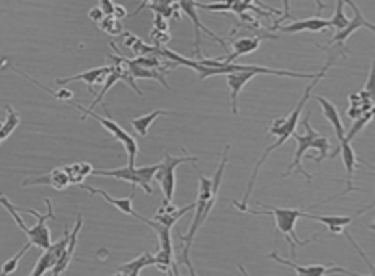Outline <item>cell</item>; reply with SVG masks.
<instances>
[{"label":"cell","instance_id":"cell-39","mask_svg":"<svg viewBox=\"0 0 375 276\" xmlns=\"http://www.w3.org/2000/svg\"><path fill=\"white\" fill-rule=\"evenodd\" d=\"M365 92L370 93V95H374V69H370V74H369V82H367V87L364 88Z\"/></svg>","mask_w":375,"mask_h":276},{"label":"cell","instance_id":"cell-10","mask_svg":"<svg viewBox=\"0 0 375 276\" xmlns=\"http://www.w3.org/2000/svg\"><path fill=\"white\" fill-rule=\"evenodd\" d=\"M180 8L181 12H185L188 18L191 20V23H193L194 27V53H196V59H201L203 56V51H201V33L204 32L206 35H209L212 38V40L219 42V45H222V48L225 49V53L229 54V46L227 42H225L222 38L217 36L214 32H211V29L206 28L203 25V21L199 20V15H198V8H196V3L191 2V0H185V2H180Z\"/></svg>","mask_w":375,"mask_h":276},{"label":"cell","instance_id":"cell-28","mask_svg":"<svg viewBox=\"0 0 375 276\" xmlns=\"http://www.w3.org/2000/svg\"><path fill=\"white\" fill-rule=\"evenodd\" d=\"M5 110H7L5 120L0 123V144L5 141V139L10 138L12 133H14L20 125V114L16 113L10 105H5Z\"/></svg>","mask_w":375,"mask_h":276},{"label":"cell","instance_id":"cell-33","mask_svg":"<svg viewBox=\"0 0 375 276\" xmlns=\"http://www.w3.org/2000/svg\"><path fill=\"white\" fill-rule=\"evenodd\" d=\"M0 205H2L3 208H5V210L8 211V214L12 216V218H14V221L16 224H18V227L21 229V231H25V229H27V226H25V221L21 219V216L18 214V208L12 205V201L10 199H8L5 195L2 193V191H0Z\"/></svg>","mask_w":375,"mask_h":276},{"label":"cell","instance_id":"cell-9","mask_svg":"<svg viewBox=\"0 0 375 276\" xmlns=\"http://www.w3.org/2000/svg\"><path fill=\"white\" fill-rule=\"evenodd\" d=\"M44 203H46V208H48V212H44V214H41V212L33 210V208L27 210V212L35 216V218L38 219V223L33 227H27L23 231V232H27L29 244L36 245V247L41 250L49 249L51 244H53V239H51V231L48 227V221L56 218V214L53 212V203H51V199L46 198Z\"/></svg>","mask_w":375,"mask_h":276},{"label":"cell","instance_id":"cell-23","mask_svg":"<svg viewBox=\"0 0 375 276\" xmlns=\"http://www.w3.org/2000/svg\"><path fill=\"white\" fill-rule=\"evenodd\" d=\"M283 33H302V32H310V33H320L325 32V29H330V21L322 18V16H312V18L305 20H294L291 25H284V27H279Z\"/></svg>","mask_w":375,"mask_h":276},{"label":"cell","instance_id":"cell-35","mask_svg":"<svg viewBox=\"0 0 375 276\" xmlns=\"http://www.w3.org/2000/svg\"><path fill=\"white\" fill-rule=\"evenodd\" d=\"M155 32H170V23L168 20H165L164 16L153 15V28Z\"/></svg>","mask_w":375,"mask_h":276},{"label":"cell","instance_id":"cell-26","mask_svg":"<svg viewBox=\"0 0 375 276\" xmlns=\"http://www.w3.org/2000/svg\"><path fill=\"white\" fill-rule=\"evenodd\" d=\"M160 116H170L168 112H165V110H153L148 114H142V116L134 118V120H131V125L134 127V131L138 133V136L140 138H146L148 134V129H151V126L159 120Z\"/></svg>","mask_w":375,"mask_h":276},{"label":"cell","instance_id":"cell-25","mask_svg":"<svg viewBox=\"0 0 375 276\" xmlns=\"http://www.w3.org/2000/svg\"><path fill=\"white\" fill-rule=\"evenodd\" d=\"M152 265H155V255L151 252H146L139 255V257L134 258V260L127 262L125 263V265L119 266L116 273H114L113 276H139L140 271Z\"/></svg>","mask_w":375,"mask_h":276},{"label":"cell","instance_id":"cell-17","mask_svg":"<svg viewBox=\"0 0 375 276\" xmlns=\"http://www.w3.org/2000/svg\"><path fill=\"white\" fill-rule=\"evenodd\" d=\"M109 72H112V66L96 67V69H90V71L82 72V74L72 75V77H59V79H56V84L61 85V87H66L67 84H72V82H83V84H87L90 93L95 95L93 87H95L96 84H105V80L108 79Z\"/></svg>","mask_w":375,"mask_h":276},{"label":"cell","instance_id":"cell-12","mask_svg":"<svg viewBox=\"0 0 375 276\" xmlns=\"http://www.w3.org/2000/svg\"><path fill=\"white\" fill-rule=\"evenodd\" d=\"M270 258H271V260L278 262V263H283V265H285V266H291V268L296 271L297 276H328V275H336V273H343V275H349V276H362V275H357V273H351L349 270L341 268V266H336V265H331V266H328V265L302 266V265H297V263H294L291 260H287V258L281 257L278 252L270 253Z\"/></svg>","mask_w":375,"mask_h":276},{"label":"cell","instance_id":"cell-22","mask_svg":"<svg viewBox=\"0 0 375 276\" xmlns=\"http://www.w3.org/2000/svg\"><path fill=\"white\" fill-rule=\"evenodd\" d=\"M264 38H276V36H246V38H238V40L232 41V48L233 51L232 53H229L227 56H225L224 59H220V61L225 62V64H230L235 61L237 58L240 56H245V54H251L255 53L259 48V45H261V41L264 40Z\"/></svg>","mask_w":375,"mask_h":276},{"label":"cell","instance_id":"cell-31","mask_svg":"<svg viewBox=\"0 0 375 276\" xmlns=\"http://www.w3.org/2000/svg\"><path fill=\"white\" fill-rule=\"evenodd\" d=\"M344 7H346V2H336L335 14L330 20H328L330 21V28L335 29V32H341V29L346 28L349 23V18L344 15Z\"/></svg>","mask_w":375,"mask_h":276},{"label":"cell","instance_id":"cell-4","mask_svg":"<svg viewBox=\"0 0 375 276\" xmlns=\"http://www.w3.org/2000/svg\"><path fill=\"white\" fill-rule=\"evenodd\" d=\"M302 126H304V129H305L304 134H299V133L292 134V138L297 141V147H296V152H294L292 164L289 165L287 170L284 172V177L291 175V173L294 172V168H297V172L302 173V175L305 177L307 181H312L313 178L304 168V165H302V159H304V155L307 154V152L315 149V151H318V155H317V159H315V162L320 164L322 160L326 159L328 152H330V149H331V141L326 138V136H323L322 133H318V131L313 129L312 125H310V113H307V116L304 118V120H302Z\"/></svg>","mask_w":375,"mask_h":276},{"label":"cell","instance_id":"cell-2","mask_svg":"<svg viewBox=\"0 0 375 276\" xmlns=\"http://www.w3.org/2000/svg\"><path fill=\"white\" fill-rule=\"evenodd\" d=\"M333 62H335V59H328V62L325 64V66L322 67V69H320L317 72V75H315V79H312V82H310L305 87L304 93H302V99L299 100V103L296 105V108H294L292 112L287 114V116H283V118H278V120H274V123H272V125L270 127H268V134H270V136H276V138H278V139H276V141L272 142L270 147H266V151H264L263 155L259 157V160H258L257 165H255V168H253V173H251V177H250V181H248V186H246L244 199H242V201H232L233 206H246V203H248V199L251 197V191H253L255 181H257L259 168L263 167L264 162H266L268 155H270L272 151L279 149L285 141H287L289 138H292L294 133H296L297 126H299V123H300L302 110H304L305 103L310 100V97H312L313 88L317 87L320 80L325 77L326 72L330 71L331 66H333Z\"/></svg>","mask_w":375,"mask_h":276},{"label":"cell","instance_id":"cell-14","mask_svg":"<svg viewBox=\"0 0 375 276\" xmlns=\"http://www.w3.org/2000/svg\"><path fill=\"white\" fill-rule=\"evenodd\" d=\"M339 152H341V159H343L344 168H346V188H344L343 193H341V197H343V195L349 193V191L356 190L354 185H352V178H354L356 168L357 167H369L370 170H372V167L365 162H361V160L357 159V154L354 152V149H352L351 144L346 141L339 142V147L335 149V151L330 154V157H336L339 154Z\"/></svg>","mask_w":375,"mask_h":276},{"label":"cell","instance_id":"cell-3","mask_svg":"<svg viewBox=\"0 0 375 276\" xmlns=\"http://www.w3.org/2000/svg\"><path fill=\"white\" fill-rule=\"evenodd\" d=\"M263 208V210H251L246 206H235L240 210L242 212H251V214L257 216H271L274 219V227L276 231H279L281 234H284L285 240L289 242V249H291V257L296 258V249L297 245L299 247H304V245H309L313 239H317L320 234H317L315 237H310L307 240H300L296 234V224L300 218H304L305 210H297V208H279V206H270V205H263V203H257Z\"/></svg>","mask_w":375,"mask_h":276},{"label":"cell","instance_id":"cell-20","mask_svg":"<svg viewBox=\"0 0 375 276\" xmlns=\"http://www.w3.org/2000/svg\"><path fill=\"white\" fill-rule=\"evenodd\" d=\"M310 99H313L315 101H318V105L322 106V112H323V116L326 118V121L330 123L331 127H333L336 138H338L339 142L344 141V138H346V129H344V125H343V120H341V114H339V110L338 106H336L333 101L325 99V97H320V95H313Z\"/></svg>","mask_w":375,"mask_h":276},{"label":"cell","instance_id":"cell-18","mask_svg":"<svg viewBox=\"0 0 375 276\" xmlns=\"http://www.w3.org/2000/svg\"><path fill=\"white\" fill-rule=\"evenodd\" d=\"M194 210V203H191V205H188L185 208H180L177 205H173V203H168V201H164L161 205L157 208L155 214H153L152 221L153 223L160 224V226L167 227V229H172L174 224L180 221L183 216L186 214L188 211Z\"/></svg>","mask_w":375,"mask_h":276},{"label":"cell","instance_id":"cell-1","mask_svg":"<svg viewBox=\"0 0 375 276\" xmlns=\"http://www.w3.org/2000/svg\"><path fill=\"white\" fill-rule=\"evenodd\" d=\"M229 152H230V144H227L224 149V154H222V160H220V164L217 165L214 175L211 178L204 175L201 170H196L198 172V178H199V190H198V198H196L194 203V219L193 223H191L190 229L185 234L178 232V237H180L183 250L180 253H178L177 260L178 265H185L188 271H190V276H198L194 271L193 263H191V245H193L196 234L199 232V229L204 226V223H206L209 214H211L212 208L216 206L217 203V197H219V190L220 185H222V178H224V172L225 167H227L229 162Z\"/></svg>","mask_w":375,"mask_h":276},{"label":"cell","instance_id":"cell-5","mask_svg":"<svg viewBox=\"0 0 375 276\" xmlns=\"http://www.w3.org/2000/svg\"><path fill=\"white\" fill-rule=\"evenodd\" d=\"M185 162H191L194 165L198 162V157L188 155L185 149L181 151V155L178 157L164 152V160L159 164V170L153 177V180H157V184L160 185L161 193H164V201L173 203L174 188H177V168Z\"/></svg>","mask_w":375,"mask_h":276},{"label":"cell","instance_id":"cell-16","mask_svg":"<svg viewBox=\"0 0 375 276\" xmlns=\"http://www.w3.org/2000/svg\"><path fill=\"white\" fill-rule=\"evenodd\" d=\"M33 185H42V186H53V188H56L59 191L69 188L72 185L70 184V178L69 173H67L66 165H61V167H56L51 170L49 173H46V175L42 177H31L27 178V180L21 181V186H33Z\"/></svg>","mask_w":375,"mask_h":276},{"label":"cell","instance_id":"cell-6","mask_svg":"<svg viewBox=\"0 0 375 276\" xmlns=\"http://www.w3.org/2000/svg\"><path fill=\"white\" fill-rule=\"evenodd\" d=\"M70 105L74 106L75 110H79V112H82L83 121L87 120V116H92L93 120L100 123V125L103 126L109 134H112V138L114 139V141L121 142L122 147H125L126 154H127V165H129V167H135V157H138V154H139V144L129 133H126L125 127L119 126L112 116L103 118V116H100V114H96L95 112H92V110L83 108V106L79 103H70Z\"/></svg>","mask_w":375,"mask_h":276},{"label":"cell","instance_id":"cell-21","mask_svg":"<svg viewBox=\"0 0 375 276\" xmlns=\"http://www.w3.org/2000/svg\"><path fill=\"white\" fill-rule=\"evenodd\" d=\"M83 226V218L82 216H77L75 221V226L70 231V239H69V245H67V249L64 250V253L61 255V258H59L56 265H54V268L51 270V276H61L64 271L69 268L72 258H74L75 255V249H77V239H79V232L80 229Z\"/></svg>","mask_w":375,"mask_h":276},{"label":"cell","instance_id":"cell-13","mask_svg":"<svg viewBox=\"0 0 375 276\" xmlns=\"http://www.w3.org/2000/svg\"><path fill=\"white\" fill-rule=\"evenodd\" d=\"M346 5H349L352 8V12H354V16H352V20H349L346 28H343L341 32H336L335 35L331 36V40L326 46H320L322 49H328L331 45H336V46H339V48H341V46H343L344 42L348 41V38L351 36L352 33H356L357 29H361V28H367V29H370V32H374V29H375L372 21H369L364 15H362L359 7H357L354 2H348Z\"/></svg>","mask_w":375,"mask_h":276},{"label":"cell","instance_id":"cell-34","mask_svg":"<svg viewBox=\"0 0 375 276\" xmlns=\"http://www.w3.org/2000/svg\"><path fill=\"white\" fill-rule=\"evenodd\" d=\"M232 2L233 0H227V2H217V3H201V2H194V3H196V8H203V10L232 12Z\"/></svg>","mask_w":375,"mask_h":276},{"label":"cell","instance_id":"cell-27","mask_svg":"<svg viewBox=\"0 0 375 276\" xmlns=\"http://www.w3.org/2000/svg\"><path fill=\"white\" fill-rule=\"evenodd\" d=\"M66 168H67V173H69L70 184L77 185V186L83 185L85 178H87L88 175H92V172H93L92 164H88V162L69 164V165H66Z\"/></svg>","mask_w":375,"mask_h":276},{"label":"cell","instance_id":"cell-36","mask_svg":"<svg viewBox=\"0 0 375 276\" xmlns=\"http://www.w3.org/2000/svg\"><path fill=\"white\" fill-rule=\"evenodd\" d=\"M98 7H100V10L103 12V15H105V16L113 15V12H114V2H112V0H101V2L98 3Z\"/></svg>","mask_w":375,"mask_h":276},{"label":"cell","instance_id":"cell-7","mask_svg":"<svg viewBox=\"0 0 375 276\" xmlns=\"http://www.w3.org/2000/svg\"><path fill=\"white\" fill-rule=\"evenodd\" d=\"M159 164L157 165H146V167H126L114 168V170H103V168H93L92 175L95 177H112L116 180H122L126 184L144 188L147 195H152V181L155 177Z\"/></svg>","mask_w":375,"mask_h":276},{"label":"cell","instance_id":"cell-15","mask_svg":"<svg viewBox=\"0 0 375 276\" xmlns=\"http://www.w3.org/2000/svg\"><path fill=\"white\" fill-rule=\"evenodd\" d=\"M372 208H374V203H370L367 208H364V210H359L357 212H354L352 216H318V214H312V212L305 211L304 218L313 219V221H317V223L325 224L328 232L335 234V236H339V234L346 232V227L349 226V224L354 223V221L359 218L361 214H364L365 211L372 210Z\"/></svg>","mask_w":375,"mask_h":276},{"label":"cell","instance_id":"cell-19","mask_svg":"<svg viewBox=\"0 0 375 276\" xmlns=\"http://www.w3.org/2000/svg\"><path fill=\"white\" fill-rule=\"evenodd\" d=\"M80 188L87 190L90 195H98V197L105 198L106 201L109 203V205L114 206V208H118V210L121 211L122 214L132 216V218H135V219H139V221H144V216H140L139 212L134 211V208H132V201H134V198H135V188L132 190L131 197H126V198H113L112 195L108 193V191L100 190V188H93V186L85 185V184L80 185Z\"/></svg>","mask_w":375,"mask_h":276},{"label":"cell","instance_id":"cell-29","mask_svg":"<svg viewBox=\"0 0 375 276\" xmlns=\"http://www.w3.org/2000/svg\"><path fill=\"white\" fill-rule=\"evenodd\" d=\"M129 71H131V75L134 80H139V79H153L157 80V82H160L161 85H164L165 88H170V85L167 84V77L165 75H161L159 71H153V69H146V67H139L135 66L134 62L129 59Z\"/></svg>","mask_w":375,"mask_h":276},{"label":"cell","instance_id":"cell-11","mask_svg":"<svg viewBox=\"0 0 375 276\" xmlns=\"http://www.w3.org/2000/svg\"><path fill=\"white\" fill-rule=\"evenodd\" d=\"M69 239H70V232L66 231L61 240L54 242V244H51L49 249L42 250V255L38 258V262L35 263V266H33L29 276H44V273H48V271L53 270L54 265H56L59 258H61V255L64 253V250H66L67 245H69Z\"/></svg>","mask_w":375,"mask_h":276},{"label":"cell","instance_id":"cell-38","mask_svg":"<svg viewBox=\"0 0 375 276\" xmlns=\"http://www.w3.org/2000/svg\"><path fill=\"white\" fill-rule=\"evenodd\" d=\"M113 16H116L118 20H122L127 16V10L125 8V5H119V3H114V12Z\"/></svg>","mask_w":375,"mask_h":276},{"label":"cell","instance_id":"cell-37","mask_svg":"<svg viewBox=\"0 0 375 276\" xmlns=\"http://www.w3.org/2000/svg\"><path fill=\"white\" fill-rule=\"evenodd\" d=\"M88 16H90V18H92L93 21H96V23H100V21L105 18L103 12L100 10V7H98V5H96V7H93V8H90V10H88Z\"/></svg>","mask_w":375,"mask_h":276},{"label":"cell","instance_id":"cell-30","mask_svg":"<svg viewBox=\"0 0 375 276\" xmlns=\"http://www.w3.org/2000/svg\"><path fill=\"white\" fill-rule=\"evenodd\" d=\"M31 247H33V245L29 244V242H27V244H25L23 247L20 249V252H18V253H15L14 257L8 258V260L2 265V270H0V276H8V275L15 273V271L18 270V265H20L21 258H23V255L27 253L28 250L31 249Z\"/></svg>","mask_w":375,"mask_h":276},{"label":"cell","instance_id":"cell-24","mask_svg":"<svg viewBox=\"0 0 375 276\" xmlns=\"http://www.w3.org/2000/svg\"><path fill=\"white\" fill-rule=\"evenodd\" d=\"M144 8H148V10H152L153 14L164 16L165 20H170L172 16H174L177 20L181 18V8H180V2H167V0H161V2H155V0H147V2L140 3L138 10L134 12V15H138L140 10H144ZM132 15V16H134Z\"/></svg>","mask_w":375,"mask_h":276},{"label":"cell","instance_id":"cell-8","mask_svg":"<svg viewBox=\"0 0 375 276\" xmlns=\"http://www.w3.org/2000/svg\"><path fill=\"white\" fill-rule=\"evenodd\" d=\"M144 224H147L148 227H152L153 231L157 232L160 239V250L155 255V266L164 273L168 276H181L180 275V265H178L177 257H174V250L172 244V234H170V229L160 226V224L153 223L152 219L144 218Z\"/></svg>","mask_w":375,"mask_h":276},{"label":"cell","instance_id":"cell-32","mask_svg":"<svg viewBox=\"0 0 375 276\" xmlns=\"http://www.w3.org/2000/svg\"><path fill=\"white\" fill-rule=\"evenodd\" d=\"M98 25H100V29H103L105 33H108V35L112 36H121L122 33H125V27H122L121 20H118L116 16L113 15L105 16Z\"/></svg>","mask_w":375,"mask_h":276},{"label":"cell","instance_id":"cell-40","mask_svg":"<svg viewBox=\"0 0 375 276\" xmlns=\"http://www.w3.org/2000/svg\"><path fill=\"white\" fill-rule=\"evenodd\" d=\"M238 270H240V273H242V275H244V276H250V273H248V271H246V270H245V268H244V266H242V265H240V266H238Z\"/></svg>","mask_w":375,"mask_h":276}]
</instances>
